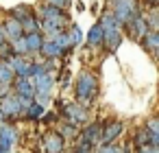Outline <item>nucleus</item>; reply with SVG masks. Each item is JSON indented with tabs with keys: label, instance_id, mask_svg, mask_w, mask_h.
Segmentation results:
<instances>
[{
	"label": "nucleus",
	"instance_id": "30",
	"mask_svg": "<svg viewBox=\"0 0 159 153\" xmlns=\"http://www.w3.org/2000/svg\"><path fill=\"white\" fill-rule=\"evenodd\" d=\"M137 153H159V146H152V144H144V146H137Z\"/></svg>",
	"mask_w": 159,
	"mask_h": 153
},
{
	"label": "nucleus",
	"instance_id": "27",
	"mask_svg": "<svg viewBox=\"0 0 159 153\" xmlns=\"http://www.w3.org/2000/svg\"><path fill=\"white\" fill-rule=\"evenodd\" d=\"M144 129H146L150 136H159V120H157V118H148L146 125H144Z\"/></svg>",
	"mask_w": 159,
	"mask_h": 153
},
{
	"label": "nucleus",
	"instance_id": "35",
	"mask_svg": "<svg viewBox=\"0 0 159 153\" xmlns=\"http://www.w3.org/2000/svg\"><path fill=\"white\" fill-rule=\"evenodd\" d=\"M0 122H5V116H2V112H0Z\"/></svg>",
	"mask_w": 159,
	"mask_h": 153
},
{
	"label": "nucleus",
	"instance_id": "22",
	"mask_svg": "<svg viewBox=\"0 0 159 153\" xmlns=\"http://www.w3.org/2000/svg\"><path fill=\"white\" fill-rule=\"evenodd\" d=\"M11 50H13V55H20V57H26L29 55V50H26V42H24V35H20V37H16V40H11Z\"/></svg>",
	"mask_w": 159,
	"mask_h": 153
},
{
	"label": "nucleus",
	"instance_id": "16",
	"mask_svg": "<svg viewBox=\"0 0 159 153\" xmlns=\"http://www.w3.org/2000/svg\"><path fill=\"white\" fill-rule=\"evenodd\" d=\"M46 59H59L61 55H66V50L63 48H59L52 40H44V44H42V50H39Z\"/></svg>",
	"mask_w": 159,
	"mask_h": 153
},
{
	"label": "nucleus",
	"instance_id": "19",
	"mask_svg": "<svg viewBox=\"0 0 159 153\" xmlns=\"http://www.w3.org/2000/svg\"><path fill=\"white\" fill-rule=\"evenodd\" d=\"M13 79H16V74H13L11 66L5 59H0V85H11Z\"/></svg>",
	"mask_w": 159,
	"mask_h": 153
},
{
	"label": "nucleus",
	"instance_id": "31",
	"mask_svg": "<svg viewBox=\"0 0 159 153\" xmlns=\"http://www.w3.org/2000/svg\"><path fill=\"white\" fill-rule=\"evenodd\" d=\"M7 94H11V85H0V98H5Z\"/></svg>",
	"mask_w": 159,
	"mask_h": 153
},
{
	"label": "nucleus",
	"instance_id": "3",
	"mask_svg": "<svg viewBox=\"0 0 159 153\" xmlns=\"http://www.w3.org/2000/svg\"><path fill=\"white\" fill-rule=\"evenodd\" d=\"M33 103V98H24L18 94H7L5 98H0V112H2L5 120L7 118H18L24 114V109Z\"/></svg>",
	"mask_w": 159,
	"mask_h": 153
},
{
	"label": "nucleus",
	"instance_id": "18",
	"mask_svg": "<svg viewBox=\"0 0 159 153\" xmlns=\"http://www.w3.org/2000/svg\"><path fill=\"white\" fill-rule=\"evenodd\" d=\"M87 44H89L92 48L102 46V29H100V24H98V22L89 29V33H87Z\"/></svg>",
	"mask_w": 159,
	"mask_h": 153
},
{
	"label": "nucleus",
	"instance_id": "5",
	"mask_svg": "<svg viewBox=\"0 0 159 153\" xmlns=\"http://www.w3.org/2000/svg\"><path fill=\"white\" fill-rule=\"evenodd\" d=\"M63 118L70 125H85L89 120V112H87V107H83L79 103H68L63 107Z\"/></svg>",
	"mask_w": 159,
	"mask_h": 153
},
{
	"label": "nucleus",
	"instance_id": "20",
	"mask_svg": "<svg viewBox=\"0 0 159 153\" xmlns=\"http://www.w3.org/2000/svg\"><path fill=\"white\" fill-rule=\"evenodd\" d=\"M20 26H22V33H37V31H39V26H42V22H39V20H37V16L33 13V16L24 18V20L20 22Z\"/></svg>",
	"mask_w": 159,
	"mask_h": 153
},
{
	"label": "nucleus",
	"instance_id": "25",
	"mask_svg": "<svg viewBox=\"0 0 159 153\" xmlns=\"http://www.w3.org/2000/svg\"><path fill=\"white\" fill-rule=\"evenodd\" d=\"M76 133H79L76 125H70V122H63V125H61V129H59V136H68V138H74Z\"/></svg>",
	"mask_w": 159,
	"mask_h": 153
},
{
	"label": "nucleus",
	"instance_id": "21",
	"mask_svg": "<svg viewBox=\"0 0 159 153\" xmlns=\"http://www.w3.org/2000/svg\"><path fill=\"white\" fill-rule=\"evenodd\" d=\"M22 116H24L26 120H37V118H42V116H44V107H42V105H37V103L33 101V103L24 109V114H22Z\"/></svg>",
	"mask_w": 159,
	"mask_h": 153
},
{
	"label": "nucleus",
	"instance_id": "12",
	"mask_svg": "<svg viewBox=\"0 0 159 153\" xmlns=\"http://www.w3.org/2000/svg\"><path fill=\"white\" fill-rule=\"evenodd\" d=\"M100 129H102V125H100V122H92L89 127H85V129H83V133H81V144L94 146L96 142H100Z\"/></svg>",
	"mask_w": 159,
	"mask_h": 153
},
{
	"label": "nucleus",
	"instance_id": "32",
	"mask_svg": "<svg viewBox=\"0 0 159 153\" xmlns=\"http://www.w3.org/2000/svg\"><path fill=\"white\" fill-rule=\"evenodd\" d=\"M74 153H92V146H87V144H79V149H76Z\"/></svg>",
	"mask_w": 159,
	"mask_h": 153
},
{
	"label": "nucleus",
	"instance_id": "26",
	"mask_svg": "<svg viewBox=\"0 0 159 153\" xmlns=\"http://www.w3.org/2000/svg\"><path fill=\"white\" fill-rule=\"evenodd\" d=\"M135 144L137 146H144V144H150V133L142 127L139 131H137V136H135Z\"/></svg>",
	"mask_w": 159,
	"mask_h": 153
},
{
	"label": "nucleus",
	"instance_id": "4",
	"mask_svg": "<svg viewBox=\"0 0 159 153\" xmlns=\"http://www.w3.org/2000/svg\"><path fill=\"white\" fill-rule=\"evenodd\" d=\"M111 16H113L122 26L129 24L135 16H139L137 0H113V5H111Z\"/></svg>",
	"mask_w": 159,
	"mask_h": 153
},
{
	"label": "nucleus",
	"instance_id": "2",
	"mask_svg": "<svg viewBox=\"0 0 159 153\" xmlns=\"http://www.w3.org/2000/svg\"><path fill=\"white\" fill-rule=\"evenodd\" d=\"M74 92H76L79 105L87 107L98 94V79L92 72H81L79 79H76V85H74Z\"/></svg>",
	"mask_w": 159,
	"mask_h": 153
},
{
	"label": "nucleus",
	"instance_id": "13",
	"mask_svg": "<svg viewBox=\"0 0 159 153\" xmlns=\"http://www.w3.org/2000/svg\"><path fill=\"white\" fill-rule=\"evenodd\" d=\"M44 149L46 153H61L63 151V136H59V131H52L44 138Z\"/></svg>",
	"mask_w": 159,
	"mask_h": 153
},
{
	"label": "nucleus",
	"instance_id": "17",
	"mask_svg": "<svg viewBox=\"0 0 159 153\" xmlns=\"http://www.w3.org/2000/svg\"><path fill=\"white\" fill-rule=\"evenodd\" d=\"M142 46L148 50V53H157V48H159V31H148L144 37H142Z\"/></svg>",
	"mask_w": 159,
	"mask_h": 153
},
{
	"label": "nucleus",
	"instance_id": "7",
	"mask_svg": "<svg viewBox=\"0 0 159 153\" xmlns=\"http://www.w3.org/2000/svg\"><path fill=\"white\" fill-rule=\"evenodd\" d=\"M39 16H42V22H52V24H57L59 29H63V26L68 24V18H66L63 9H57V7H52V5H44V7L39 9Z\"/></svg>",
	"mask_w": 159,
	"mask_h": 153
},
{
	"label": "nucleus",
	"instance_id": "15",
	"mask_svg": "<svg viewBox=\"0 0 159 153\" xmlns=\"http://www.w3.org/2000/svg\"><path fill=\"white\" fill-rule=\"evenodd\" d=\"M44 40H46V37H44L39 31H37V33H24V42H26V50H29V53H39Z\"/></svg>",
	"mask_w": 159,
	"mask_h": 153
},
{
	"label": "nucleus",
	"instance_id": "1",
	"mask_svg": "<svg viewBox=\"0 0 159 153\" xmlns=\"http://www.w3.org/2000/svg\"><path fill=\"white\" fill-rule=\"evenodd\" d=\"M98 24H100V29H102V46H107L109 53H116V50L120 48V44H122V29H124V26L111 16V11L105 13Z\"/></svg>",
	"mask_w": 159,
	"mask_h": 153
},
{
	"label": "nucleus",
	"instance_id": "14",
	"mask_svg": "<svg viewBox=\"0 0 159 153\" xmlns=\"http://www.w3.org/2000/svg\"><path fill=\"white\" fill-rule=\"evenodd\" d=\"M2 31H5V40H16V37H20V35H24L22 33V26H20V22L16 20V18H7L5 20V24H2Z\"/></svg>",
	"mask_w": 159,
	"mask_h": 153
},
{
	"label": "nucleus",
	"instance_id": "10",
	"mask_svg": "<svg viewBox=\"0 0 159 153\" xmlns=\"http://www.w3.org/2000/svg\"><path fill=\"white\" fill-rule=\"evenodd\" d=\"M9 66H11V70H13V74L16 77H26L29 79V68H31V61H26V57H20V55H11L9 59H5Z\"/></svg>",
	"mask_w": 159,
	"mask_h": 153
},
{
	"label": "nucleus",
	"instance_id": "11",
	"mask_svg": "<svg viewBox=\"0 0 159 153\" xmlns=\"http://www.w3.org/2000/svg\"><path fill=\"white\" fill-rule=\"evenodd\" d=\"M11 85L16 88V94H18V96H24V98H33V96H35L33 81H31V79H26V77H16Z\"/></svg>",
	"mask_w": 159,
	"mask_h": 153
},
{
	"label": "nucleus",
	"instance_id": "24",
	"mask_svg": "<svg viewBox=\"0 0 159 153\" xmlns=\"http://www.w3.org/2000/svg\"><path fill=\"white\" fill-rule=\"evenodd\" d=\"M68 35H70V42H72V46H79V44L83 42V33H81L79 24H72V31H68Z\"/></svg>",
	"mask_w": 159,
	"mask_h": 153
},
{
	"label": "nucleus",
	"instance_id": "23",
	"mask_svg": "<svg viewBox=\"0 0 159 153\" xmlns=\"http://www.w3.org/2000/svg\"><path fill=\"white\" fill-rule=\"evenodd\" d=\"M29 16H33V9H31L29 5H20V7H16V9L11 11V18H16L18 22H22V20L29 18Z\"/></svg>",
	"mask_w": 159,
	"mask_h": 153
},
{
	"label": "nucleus",
	"instance_id": "9",
	"mask_svg": "<svg viewBox=\"0 0 159 153\" xmlns=\"http://www.w3.org/2000/svg\"><path fill=\"white\" fill-rule=\"evenodd\" d=\"M126 26V33H129V37L131 40H135V42H142V37L150 31L148 29V24H146V18L144 16H135L129 24H124Z\"/></svg>",
	"mask_w": 159,
	"mask_h": 153
},
{
	"label": "nucleus",
	"instance_id": "33",
	"mask_svg": "<svg viewBox=\"0 0 159 153\" xmlns=\"http://www.w3.org/2000/svg\"><path fill=\"white\" fill-rule=\"evenodd\" d=\"M7 40H5V31H2V26H0V44H5Z\"/></svg>",
	"mask_w": 159,
	"mask_h": 153
},
{
	"label": "nucleus",
	"instance_id": "29",
	"mask_svg": "<svg viewBox=\"0 0 159 153\" xmlns=\"http://www.w3.org/2000/svg\"><path fill=\"white\" fill-rule=\"evenodd\" d=\"M46 5H52V7H57V9H66V7L70 5V0H46Z\"/></svg>",
	"mask_w": 159,
	"mask_h": 153
},
{
	"label": "nucleus",
	"instance_id": "8",
	"mask_svg": "<svg viewBox=\"0 0 159 153\" xmlns=\"http://www.w3.org/2000/svg\"><path fill=\"white\" fill-rule=\"evenodd\" d=\"M18 144V129L9 122H0V149L9 151Z\"/></svg>",
	"mask_w": 159,
	"mask_h": 153
},
{
	"label": "nucleus",
	"instance_id": "34",
	"mask_svg": "<svg viewBox=\"0 0 159 153\" xmlns=\"http://www.w3.org/2000/svg\"><path fill=\"white\" fill-rule=\"evenodd\" d=\"M144 2H148V5H150V7H155V5H157V2H159V0H144Z\"/></svg>",
	"mask_w": 159,
	"mask_h": 153
},
{
	"label": "nucleus",
	"instance_id": "28",
	"mask_svg": "<svg viewBox=\"0 0 159 153\" xmlns=\"http://www.w3.org/2000/svg\"><path fill=\"white\" fill-rule=\"evenodd\" d=\"M96 153H126L124 149H120L118 144H102Z\"/></svg>",
	"mask_w": 159,
	"mask_h": 153
},
{
	"label": "nucleus",
	"instance_id": "6",
	"mask_svg": "<svg viewBox=\"0 0 159 153\" xmlns=\"http://www.w3.org/2000/svg\"><path fill=\"white\" fill-rule=\"evenodd\" d=\"M122 131H124V122L122 120H109L100 129V142L102 144H113L122 136Z\"/></svg>",
	"mask_w": 159,
	"mask_h": 153
}]
</instances>
